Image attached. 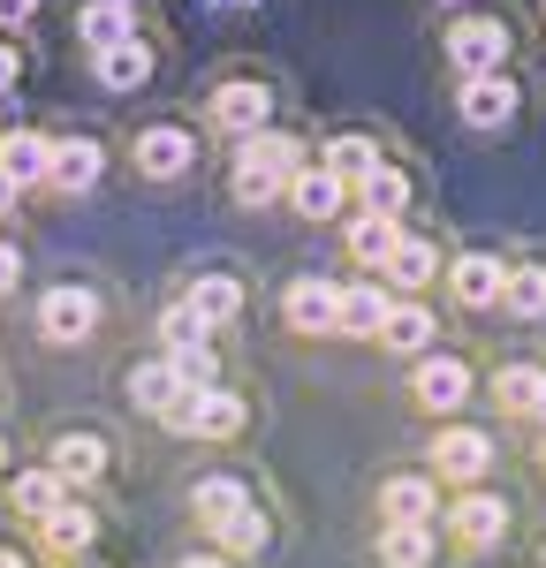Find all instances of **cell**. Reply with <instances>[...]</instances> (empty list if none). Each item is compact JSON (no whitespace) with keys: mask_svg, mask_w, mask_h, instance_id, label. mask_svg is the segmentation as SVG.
<instances>
[{"mask_svg":"<svg viewBox=\"0 0 546 568\" xmlns=\"http://www.w3.org/2000/svg\"><path fill=\"white\" fill-rule=\"evenodd\" d=\"M39 16V0H0V31H23Z\"/></svg>","mask_w":546,"mask_h":568,"instance_id":"74e56055","label":"cell"},{"mask_svg":"<svg viewBox=\"0 0 546 568\" xmlns=\"http://www.w3.org/2000/svg\"><path fill=\"white\" fill-rule=\"evenodd\" d=\"M152 69H160V53L136 39V31L122 45H107V53H91V77H99L107 91H144V84H152Z\"/></svg>","mask_w":546,"mask_h":568,"instance_id":"44dd1931","label":"cell"},{"mask_svg":"<svg viewBox=\"0 0 546 568\" xmlns=\"http://www.w3.org/2000/svg\"><path fill=\"white\" fill-rule=\"evenodd\" d=\"M160 425H175V433H190V439H235L251 425V394H235L221 379V387H205V394H182Z\"/></svg>","mask_w":546,"mask_h":568,"instance_id":"8992f818","label":"cell"},{"mask_svg":"<svg viewBox=\"0 0 546 568\" xmlns=\"http://www.w3.org/2000/svg\"><path fill=\"white\" fill-rule=\"evenodd\" d=\"M539 568H546V538H539Z\"/></svg>","mask_w":546,"mask_h":568,"instance_id":"c3c4849f","label":"cell"},{"mask_svg":"<svg viewBox=\"0 0 546 568\" xmlns=\"http://www.w3.org/2000/svg\"><path fill=\"white\" fill-rule=\"evenodd\" d=\"M0 455H8V447H0Z\"/></svg>","mask_w":546,"mask_h":568,"instance_id":"f907efd6","label":"cell"},{"mask_svg":"<svg viewBox=\"0 0 546 568\" xmlns=\"http://www.w3.org/2000/svg\"><path fill=\"white\" fill-rule=\"evenodd\" d=\"M130 168L144 182H175V175L198 168V136L182 130V122H152V130L130 136Z\"/></svg>","mask_w":546,"mask_h":568,"instance_id":"8fae6325","label":"cell"},{"mask_svg":"<svg viewBox=\"0 0 546 568\" xmlns=\"http://www.w3.org/2000/svg\"><path fill=\"white\" fill-rule=\"evenodd\" d=\"M46 168H53V136H39V130H0V182H8V190L46 182Z\"/></svg>","mask_w":546,"mask_h":568,"instance_id":"603a6c76","label":"cell"},{"mask_svg":"<svg viewBox=\"0 0 546 568\" xmlns=\"http://www.w3.org/2000/svg\"><path fill=\"white\" fill-rule=\"evenodd\" d=\"M213 538H221V561H228V554H266V508L251 500V508H243V516H228Z\"/></svg>","mask_w":546,"mask_h":568,"instance_id":"836d02e7","label":"cell"},{"mask_svg":"<svg viewBox=\"0 0 546 568\" xmlns=\"http://www.w3.org/2000/svg\"><path fill=\"white\" fill-rule=\"evenodd\" d=\"M8 500H16V516H31V524H46L61 500H69V485L53 478V470H23V478L8 485Z\"/></svg>","mask_w":546,"mask_h":568,"instance_id":"1f68e13d","label":"cell"},{"mask_svg":"<svg viewBox=\"0 0 546 568\" xmlns=\"http://www.w3.org/2000/svg\"><path fill=\"white\" fill-rule=\"evenodd\" d=\"M395 243H403V220H380V213H350L342 227V251L364 265V273H380V265L395 258Z\"/></svg>","mask_w":546,"mask_h":568,"instance_id":"484cf974","label":"cell"},{"mask_svg":"<svg viewBox=\"0 0 546 568\" xmlns=\"http://www.w3.org/2000/svg\"><path fill=\"white\" fill-rule=\"evenodd\" d=\"M46 470H53L61 485H99V478H107V439H99V433H61Z\"/></svg>","mask_w":546,"mask_h":568,"instance_id":"4316f807","label":"cell"},{"mask_svg":"<svg viewBox=\"0 0 546 568\" xmlns=\"http://www.w3.org/2000/svg\"><path fill=\"white\" fill-rule=\"evenodd\" d=\"M532 425H539V433H546V394H539V409H532Z\"/></svg>","mask_w":546,"mask_h":568,"instance_id":"f6af8a7d","label":"cell"},{"mask_svg":"<svg viewBox=\"0 0 546 568\" xmlns=\"http://www.w3.org/2000/svg\"><path fill=\"white\" fill-rule=\"evenodd\" d=\"M501 318H516V326H546V258H508Z\"/></svg>","mask_w":546,"mask_h":568,"instance_id":"ffe728a7","label":"cell"},{"mask_svg":"<svg viewBox=\"0 0 546 568\" xmlns=\"http://www.w3.org/2000/svg\"><path fill=\"white\" fill-rule=\"evenodd\" d=\"M350 197H357V213H380V220H403L410 205H417V175H410L403 160H380V168H372V175H364L357 190H350Z\"/></svg>","mask_w":546,"mask_h":568,"instance_id":"d6986e66","label":"cell"},{"mask_svg":"<svg viewBox=\"0 0 546 568\" xmlns=\"http://www.w3.org/2000/svg\"><path fill=\"white\" fill-rule=\"evenodd\" d=\"M16 273H23V258H16V243H0V296L16 288Z\"/></svg>","mask_w":546,"mask_h":568,"instance_id":"f35d334b","label":"cell"},{"mask_svg":"<svg viewBox=\"0 0 546 568\" xmlns=\"http://www.w3.org/2000/svg\"><path fill=\"white\" fill-rule=\"evenodd\" d=\"M539 23H546V0H539Z\"/></svg>","mask_w":546,"mask_h":568,"instance_id":"681fc988","label":"cell"},{"mask_svg":"<svg viewBox=\"0 0 546 568\" xmlns=\"http://www.w3.org/2000/svg\"><path fill=\"white\" fill-rule=\"evenodd\" d=\"M516 23L501 16V8H463L448 16V31H441V61L455 69V84H471V77H508L516 69Z\"/></svg>","mask_w":546,"mask_h":568,"instance_id":"6da1fadb","label":"cell"},{"mask_svg":"<svg viewBox=\"0 0 546 568\" xmlns=\"http://www.w3.org/2000/svg\"><path fill=\"white\" fill-rule=\"evenodd\" d=\"M228 168H259V175H296V168H312V144L304 136H289V130H259V136H243L235 144V160Z\"/></svg>","mask_w":546,"mask_h":568,"instance_id":"e0dca14e","label":"cell"},{"mask_svg":"<svg viewBox=\"0 0 546 568\" xmlns=\"http://www.w3.org/2000/svg\"><path fill=\"white\" fill-rule=\"evenodd\" d=\"M532 470H539V485H546V433L532 439Z\"/></svg>","mask_w":546,"mask_h":568,"instance_id":"60d3db41","label":"cell"},{"mask_svg":"<svg viewBox=\"0 0 546 568\" xmlns=\"http://www.w3.org/2000/svg\"><path fill=\"white\" fill-rule=\"evenodd\" d=\"M205 122L243 144V136L273 130V91L259 84V77H228V84H213V99H205Z\"/></svg>","mask_w":546,"mask_h":568,"instance_id":"30bf717a","label":"cell"},{"mask_svg":"<svg viewBox=\"0 0 546 568\" xmlns=\"http://www.w3.org/2000/svg\"><path fill=\"white\" fill-rule=\"evenodd\" d=\"M0 568H23V554H8V546H0Z\"/></svg>","mask_w":546,"mask_h":568,"instance_id":"ee69618b","label":"cell"},{"mask_svg":"<svg viewBox=\"0 0 546 568\" xmlns=\"http://www.w3.org/2000/svg\"><path fill=\"white\" fill-rule=\"evenodd\" d=\"M494 463H501V439L494 425H433V447H425V478L441 493H471V485H494Z\"/></svg>","mask_w":546,"mask_h":568,"instance_id":"7a4b0ae2","label":"cell"},{"mask_svg":"<svg viewBox=\"0 0 546 568\" xmlns=\"http://www.w3.org/2000/svg\"><path fill=\"white\" fill-rule=\"evenodd\" d=\"M441 265H448V251L433 243V235H417V227H403V243H395V258L380 265L372 281L395 296V304H425L433 288H441Z\"/></svg>","mask_w":546,"mask_h":568,"instance_id":"5b68a950","label":"cell"},{"mask_svg":"<svg viewBox=\"0 0 546 568\" xmlns=\"http://www.w3.org/2000/svg\"><path fill=\"white\" fill-rule=\"evenodd\" d=\"M39 538H46V554H53V561H77V554H91V538H99V516L77 508V500H61V508L39 524Z\"/></svg>","mask_w":546,"mask_h":568,"instance_id":"f1b7e54d","label":"cell"},{"mask_svg":"<svg viewBox=\"0 0 546 568\" xmlns=\"http://www.w3.org/2000/svg\"><path fill=\"white\" fill-rule=\"evenodd\" d=\"M312 160H318V168H326L334 182H350V190H357V182L372 175V168H380L387 152H380V136H364V130H342V136H326V144H318Z\"/></svg>","mask_w":546,"mask_h":568,"instance_id":"cb8c5ba5","label":"cell"},{"mask_svg":"<svg viewBox=\"0 0 546 568\" xmlns=\"http://www.w3.org/2000/svg\"><path fill=\"white\" fill-rule=\"evenodd\" d=\"M471 394H478V364H471L463 349H448V342L410 364V402H417L433 425H455V409H463Z\"/></svg>","mask_w":546,"mask_h":568,"instance_id":"277c9868","label":"cell"},{"mask_svg":"<svg viewBox=\"0 0 546 568\" xmlns=\"http://www.w3.org/2000/svg\"><path fill=\"white\" fill-rule=\"evenodd\" d=\"M281 318H289V334H342V281L296 273L281 288Z\"/></svg>","mask_w":546,"mask_h":568,"instance_id":"7c38bea8","label":"cell"},{"mask_svg":"<svg viewBox=\"0 0 546 568\" xmlns=\"http://www.w3.org/2000/svg\"><path fill=\"white\" fill-rule=\"evenodd\" d=\"M243 508H251V485L235 478V470H205V478L190 485V516L205 530H221L228 516H243Z\"/></svg>","mask_w":546,"mask_h":568,"instance_id":"d4e9b609","label":"cell"},{"mask_svg":"<svg viewBox=\"0 0 546 568\" xmlns=\"http://www.w3.org/2000/svg\"><path fill=\"white\" fill-rule=\"evenodd\" d=\"M160 342H168V356H175V349H205V326H198L182 304H168V311H160Z\"/></svg>","mask_w":546,"mask_h":568,"instance_id":"8d00e7d4","label":"cell"},{"mask_svg":"<svg viewBox=\"0 0 546 568\" xmlns=\"http://www.w3.org/2000/svg\"><path fill=\"white\" fill-rule=\"evenodd\" d=\"M508 530H516V500L494 485L448 493V508H441V546H455V554H494Z\"/></svg>","mask_w":546,"mask_h":568,"instance_id":"3957f363","label":"cell"},{"mask_svg":"<svg viewBox=\"0 0 546 568\" xmlns=\"http://www.w3.org/2000/svg\"><path fill=\"white\" fill-rule=\"evenodd\" d=\"M168 364H175L182 394H205V387H221V356H213V342H205V349H175Z\"/></svg>","mask_w":546,"mask_h":568,"instance_id":"e575fe53","label":"cell"},{"mask_svg":"<svg viewBox=\"0 0 546 568\" xmlns=\"http://www.w3.org/2000/svg\"><path fill=\"white\" fill-rule=\"evenodd\" d=\"M99 168H107V152H99L91 136H69V144H53V168H46V182H53L61 197H84L91 182H99Z\"/></svg>","mask_w":546,"mask_h":568,"instance_id":"83f0119b","label":"cell"},{"mask_svg":"<svg viewBox=\"0 0 546 568\" xmlns=\"http://www.w3.org/2000/svg\"><path fill=\"white\" fill-rule=\"evenodd\" d=\"M372 561L380 568H433L441 561V530L433 524H380L372 530Z\"/></svg>","mask_w":546,"mask_h":568,"instance_id":"ac0fdd59","label":"cell"},{"mask_svg":"<svg viewBox=\"0 0 546 568\" xmlns=\"http://www.w3.org/2000/svg\"><path fill=\"white\" fill-rule=\"evenodd\" d=\"M516 114H524V84H516V69H508V77H471V84H455V122H463V130L494 136V130H508Z\"/></svg>","mask_w":546,"mask_h":568,"instance_id":"ba28073f","label":"cell"},{"mask_svg":"<svg viewBox=\"0 0 546 568\" xmlns=\"http://www.w3.org/2000/svg\"><path fill=\"white\" fill-rule=\"evenodd\" d=\"M501 281H508L501 251H448V265H441V288L455 311H501Z\"/></svg>","mask_w":546,"mask_h":568,"instance_id":"52a82bcc","label":"cell"},{"mask_svg":"<svg viewBox=\"0 0 546 568\" xmlns=\"http://www.w3.org/2000/svg\"><path fill=\"white\" fill-rule=\"evenodd\" d=\"M8 205H16V190H8V182H0V213H8Z\"/></svg>","mask_w":546,"mask_h":568,"instance_id":"bcb514c9","label":"cell"},{"mask_svg":"<svg viewBox=\"0 0 546 568\" xmlns=\"http://www.w3.org/2000/svg\"><path fill=\"white\" fill-rule=\"evenodd\" d=\"M77 31H84L91 53H107V45H122V39H130V16H122V8H107V0H84Z\"/></svg>","mask_w":546,"mask_h":568,"instance_id":"d6a6232c","label":"cell"},{"mask_svg":"<svg viewBox=\"0 0 546 568\" xmlns=\"http://www.w3.org/2000/svg\"><path fill=\"white\" fill-rule=\"evenodd\" d=\"M39 334L46 342H69V349L91 342V334H99V296H91V288H46L39 296Z\"/></svg>","mask_w":546,"mask_h":568,"instance_id":"9a60e30c","label":"cell"},{"mask_svg":"<svg viewBox=\"0 0 546 568\" xmlns=\"http://www.w3.org/2000/svg\"><path fill=\"white\" fill-rule=\"evenodd\" d=\"M387 311H395V296H387L372 273L342 281V342H372V334L387 326Z\"/></svg>","mask_w":546,"mask_h":568,"instance_id":"7402d4cb","label":"cell"},{"mask_svg":"<svg viewBox=\"0 0 546 568\" xmlns=\"http://www.w3.org/2000/svg\"><path fill=\"white\" fill-rule=\"evenodd\" d=\"M433 8H441V16H463V8H478V0H433Z\"/></svg>","mask_w":546,"mask_h":568,"instance_id":"7bdbcfd3","label":"cell"},{"mask_svg":"<svg viewBox=\"0 0 546 568\" xmlns=\"http://www.w3.org/2000/svg\"><path fill=\"white\" fill-rule=\"evenodd\" d=\"M228 197H235V205H273V197H289V182L259 175V168H228Z\"/></svg>","mask_w":546,"mask_h":568,"instance_id":"d590c367","label":"cell"},{"mask_svg":"<svg viewBox=\"0 0 546 568\" xmlns=\"http://www.w3.org/2000/svg\"><path fill=\"white\" fill-rule=\"evenodd\" d=\"M441 334H448V326H441V311H433V304H395V311H387V326H380L372 342H380L387 356H403V364H417V356L441 349Z\"/></svg>","mask_w":546,"mask_h":568,"instance_id":"5bb4252c","label":"cell"},{"mask_svg":"<svg viewBox=\"0 0 546 568\" xmlns=\"http://www.w3.org/2000/svg\"><path fill=\"white\" fill-rule=\"evenodd\" d=\"M289 205H296L304 220H334L342 205H350V182H334V175L312 160V168H296V175H289Z\"/></svg>","mask_w":546,"mask_h":568,"instance_id":"f546056e","label":"cell"},{"mask_svg":"<svg viewBox=\"0 0 546 568\" xmlns=\"http://www.w3.org/2000/svg\"><path fill=\"white\" fill-rule=\"evenodd\" d=\"M182 568H228V561H221V554H190Z\"/></svg>","mask_w":546,"mask_h":568,"instance_id":"b9f144b4","label":"cell"},{"mask_svg":"<svg viewBox=\"0 0 546 568\" xmlns=\"http://www.w3.org/2000/svg\"><path fill=\"white\" fill-rule=\"evenodd\" d=\"M130 402L144 409V417H168V409L182 402V379H175V364H168V356H152V364H136V372H130Z\"/></svg>","mask_w":546,"mask_h":568,"instance_id":"4dcf8cb0","label":"cell"},{"mask_svg":"<svg viewBox=\"0 0 546 568\" xmlns=\"http://www.w3.org/2000/svg\"><path fill=\"white\" fill-rule=\"evenodd\" d=\"M107 8H122V16H130V8H136V0H107Z\"/></svg>","mask_w":546,"mask_h":568,"instance_id":"7dc6e473","label":"cell"},{"mask_svg":"<svg viewBox=\"0 0 546 568\" xmlns=\"http://www.w3.org/2000/svg\"><path fill=\"white\" fill-rule=\"evenodd\" d=\"M441 508H448V493L425 478V470H387L380 493H372V516L380 524H433L441 530Z\"/></svg>","mask_w":546,"mask_h":568,"instance_id":"9c48e42d","label":"cell"},{"mask_svg":"<svg viewBox=\"0 0 546 568\" xmlns=\"http://www.w3.org/2000/svg\"><path fill=\"white\" fill-rule=\"evenodd\" d=\"M486 394H494L501 417H524V425H532V409H539V394H546V364L539 356H501Z\"/></svg>","mask_w":546,"mask_h":568,"instance_id":"2e32d148","label":"cell"},{"mask_svg":"<svg viewBox=\"0 0 546 568\" xmlns=\"http://www.w3.org/2000/svg\"><path fill=\"white\" fill-rule=\"evenodd\" d=\"M243 304H251V288H243L235 273H190V288H182V311H190L205 334L235 326V318H243Z\"/></svg>","mask_w":546,"mask_h":568,"instance_id":"4fadbf2b","label":"cell"},{"mask_svg":"<svg viewBox=\"0 0 546 568\" xmlns=\"http://www.w3.org/2000/svg\"><path fill=\"white\" fill-rule=\"evenodd\" d=\"M16 77H23V61H16V45H0V91L16 84Z\"/></svg>","mask_w":546,"mask_h":568,"instance_id":"ab89813d","label":"cell"}]
</instances>
